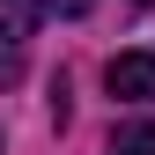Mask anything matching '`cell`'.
Masks as SVG:
<instances>
[{"label": "cell", "instance_id": "obj_1", "mask_svg": "<svg viewBox=\"0 0 155 155\" xmlns=\"http://www.w3.org/2000/svg\"><path fill=\"white\" fill-rule=\"evenodd\" d=\"M104 89L118 104H155V52H118L104 67Z\"/></svg>", "mask_w": 155, "mask_h": 155}, {"label": "cell", "instance_id": "obj_2", "mask_svg": "<svg viewBox=\"0 0 155 155\" xmlns=\"http://www.w3.org/2000/svg\"><path fill=\"white\" fill-rule=\"evenodd\" d=\"M30 30H37V0H0V52H22Z\"/></svg>", "mask_w": 155, "mask_h": 155}, {"label": "cell", "instance_id": "obj_3", "mask_svg": "<svg viewBox=\"0 0 155 155\" xmlns=\"http://www.w3.org/2000/svg\"><path fill=\"white\" fill-rule=\"evenodd\" d=\"M111 155H155V126H148V118L111 126Z\"/></svg>", "mask_w": 155, "mask_h": 155}, {"label": "cell", "instance_id": "obj_4", "mask_svg": "<svg viewBox=\"0 0 155 155\" xmlns=\"http://www.w3.org/2000/svg\"><path fill=\"white\" fill-rule=\"evenodd\" d=\"M45 8H52V15H67V22H74V15H89L96 0H45Z\"/></svg>", "mask_w": 155, "mask_h": 155}, {"label": "cell", "instance_id": "obj_5", "mask_svg": "<svg viewBox=\"0 0 155 155\" xmlns=\"http://www.w3.org/2000/svg\"><path fill=\"white\" fill-rule=\"evenodd\" d=\"M15 67H22V59H15V52H0V81H15Z\"/></svg>", "mask_w": 155, "mask_h": 155}, {"label": "cell", "instance_id": "obj_6", "mask_svg": "<svg viewBox=\"0 0 155 155\" xmlns=\"http://www.w3.org/2000/svg\"><path fill=\"white\" fill-rule=\"evenodd\" d=\"M0 155H8V148H0Z\"/></svg>", "mask_w": 155, "mask_h": 155}]
</instances>
